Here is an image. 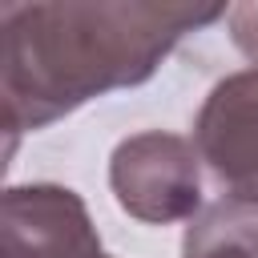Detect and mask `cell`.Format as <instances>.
I'll return each mask as SVG.
<instances>
[{
    "label": "cell",
    "instance_id": "5",
    "mask_svg": "<svg viewBox=\"0 0 258 258\" xmlns=\"http://www.w3.org/2000/svg\"><path fill=\"white\" fill-rule=\"evenodd\" d=\"M181 258H258V206L218 198L181 234Z\"/></svg>",
    "mask_w": 258,
    "mask_h": 258
},
{
    "label": "cell",
    "instance_id": "3",
    "mask_svg": "<svg viewBox=\"0 0 258 258\" xmlns=\"http://www.w3.org/2000/svg\"><path fill=\"white\" fill-rule=\"evenodd\" d=\"M194 149L222 198L258 206V69H238L206 93Z\"/></svg>",
    "mask_w": 258,
    "mask_h": 258
},
{
    "label": "cell",
    "instance_id": "1",
    "mask_svg": "<svg viewBox=\"0 0 258 258\" xmlns=\"http://www.w3.org/2000/svg\"><path fill=\"white\" fill-rule=\"evenodd\" d=\"M226 4L161 0H4L0 101L8 153L81 105L145 85L189 36L226 20Z\"/></svg>",
    "mask_w": 258,
    "mask_h": 258
},
{
    "label": "cell",
    "instance_id": "6",
    "mask_svg": "<svg viewBox=\"0 0 258 258\" xmlns=\"http://www.w3.org/2000/svg\"><path fill=\"white\" fill-rule=\"evenodd\" d=\"M226 24H230L234 48L250 60V69H258V4H234Z\"/></svg>",
    "mask_w": 258,
    "mask_h": 258
},
{
    "label": "cell",
    "instance_id": "2",
    "mask_svg": "<svg viewBox=\"0 0 258 258\" xmlns=\"http://www.w3.org/2000/svg\"><path fill=\"white\" fill-rule=\"evenodd\" d=\"M109 189L113 202L145 226L194 222L206 210L202 157L194 137L169 129H141L121 137L109 153Z\"/></svg>",
    "mask_w": 258,
    "mask_h": 258
},
{
    "label": "cell",
    "instance_id": "4",
    "mask_svg": "<svg viewBox=\"0 0 258 258\" xmlns=\"http://www.w3.org/2000/svg\"><path fill=\"white\" fill-rule=\"evenodd\" d=\"M0 258H113L101 246L85 198L56 181L0 194Z\"/></svg>",
    "mask_w": 258,
    "mask_h": 258
}]
</instances>
